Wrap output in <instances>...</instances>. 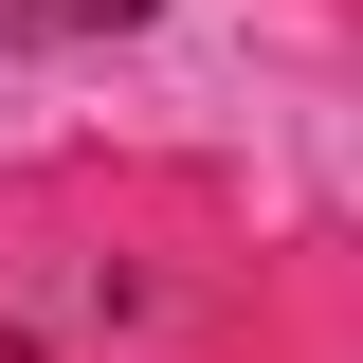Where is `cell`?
<instances>
[{
    "label": "cell",
    "instance_id": "1",
    "mask_svg": "<svg viewBox=\"0 0 363 363\" xmlns=\"http://www.w3.org/2000/svg\"><path fill=\"white\" fill-rule=\"evenodd\" d=\"M145 0H18V37H128Z\"/></svg>",
    "mask_w": 363,
    "mask_h": 363
}]
</instances>
